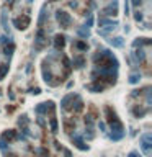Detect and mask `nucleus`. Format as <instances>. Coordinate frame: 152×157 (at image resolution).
I'll list each match as a JSON object with an SVG mask.
<instances>
[{
	"instance_id": "nucleus-1",
	"label": "nucleus",
	"mask_w": 152,
	"mask_h": 157,
	"mask_svg": "<svg viewBox=\"0 0 152 157\" xmlns=\"http://www.w3.org/2000/svg\"><path fill=\"white\" fill-rule=\"evenodd\" d=\"M106 113L110 115V118H108V121H110V126H111V134H110V138L113 139V141H119L125 136V129H123V124L121 121L116 118V115L111 111V108H106Z\"/></svg>"
},
{
	"instance_id": "nucleus-2",
	"label": "nucleus",
	"mask_w": 152,
	"mask_h": 157,
	"mask_svg": "<svg viewBox=\"0 0 152 157\" xmlns=\"http://www.w3.org/2000/svg\"><path fill=\"white\" fill-rule=\"evenodd\" d=\"M141 149L147 157L152 154V134L150 132H146V134L141 136Z\"/></svg>"
},
{
	"instance_id": "nucleus-3",
	"label": "nucleus",
	"mask_w": 152,
	"mask_h": 157,
	"mask_svg": "<svg viewBox=\"0 0 152 157\" xmlns=\"http://www.w3.org/2000/svg\"><path fill=\"white\" fill-rule=\"evenodd\" d=\"M70 138H72V142L75 144V147H79V149H80V151H85V149H89V146H85V144H83V139H82V136L79 134L77 131H74V134H72Z\"/></svg>"
},
{
	"instance_id": "nucleus-4",
	"label": "nucleus",
	"mask_w": 152,
	"mask_h": 157,
	"mask_svg": "<svg viewBox=\"0 0 152 157\" xmlns=\"http://www.w3.org/2000/svg\"><path fill=\"white\" fill-rule=\"evenodd\" d=\"M57 20L61 23V26H64V28H67L70 25V17L67 13H64V11H57Z\"/></svg>"
},
{
	"instance_id": "nucleus-5",
	"label": "nucleus",
	"mask_w": 152,
	"mask_h": 157,
	"mask_svg": "<svg viewBox=\"0 0 152 157\" xmlns=\"http://www.w3.org/2000/svg\"><path fill=\"white\" fill-rule=\"evenodd\" d=\"M110 44H111V46H115V47H121L123 44H125V41H123V38H111Z\"/></svg>"
},
{
	"instance_id": "nucleus-6",
	"label": "nucleus",
	"mask_w": 152,
	"mask_h": 157,
	"mask_svg": "<svg viewBox=\"0 0 152 157\" xmlns=\"http://www.w3.org/2000/svg\"><path fill=\"white\" fill-rule=\"evenodd\" d=\"M141 80V74H131L129 77V83H137Z\"/></svg>"
},
{
	"instance_id": "nucleus-7",
	"label": "nucleus",
	"mask_w": 152,
	"mask_h": 157,
	"mask_svg": "<svg viewBox=\"0 0 152 157\" xmlns=\"http://www.w3.org/2000/svg\"><path fill=\"white\" fill-rule=\"evenodd\" d=\"M79 34H80V36H85V38H87V36L90 34V31L87 30V28H82V30H79Z\"/></svg>"
},
{
	"instance_id": "nucleus-8",
	"label": "nucleus",
	"mask_w": 152,
	"mask_h": 157,
	"mask_svg": "<svg viewBox=\"0 0 152 157\" xmlns=\"http://www.w3.org/2000/svg\"><path fill=\"white\" fill-rule=\"evenodd\" d=\"M98 128L102 129L103 132H105V129H106V126H105V123H98Z\"/></svg>"
},
{
	"instance_id": "nucleus-9",
	"label": "nucleus",
	"mask_w": 152,
	"mask_h": 157,
	"mask_svg": "<svg viewBox=\"0 0 152 157\" xmlns=\"http://www.w3.org/2000/svg\"><path fill=\"white\" fill-rule=\"evenodd\" d=\"M139 154H137V152H136V151H133V152H131V154L129 155H128V157H137Z\"/></svg>"
}]
</instances>
